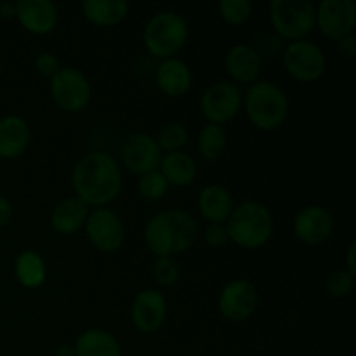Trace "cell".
<instances>
[{
  "label": "cell",
  "mask_w": 356,
  "mask_h": 356,
  "mask_svg": "<svg viewBox=\"0 0 356 356\" xmlns=\"http://www.w3.org/2000/svg\"><path fill=\"white\" fill-rule=\"evenodd\" d=\"M122 169L120 163L104 152L86 153L76 160L72 170V188L75 197L94 207H104L120 195Z\"/></svg>",
  "instance_id": "obj_1"
},
{
  "label": "cell",
  "mask_w": 356,
  "mask_h": 356,
  "mask_svg": "<svg viewBox=\"0 0 356 356\" xmlns=\"http://www.w3.org/2000/svg\"><path fill=\"white\" fill-rule=\"evenodd\" d=\"M198 236V222L183 209L153 216L145 226V243L156 257H176L190 249Z\"/></svg>",
  "instance_id": "obj_2"
},
{
  "label": "cell",
  "mask_w": 356,
  "mask_h": 356,
  "mask_svg": "<svg viewBox=\"0 0 356 356\" xmlns=\"http://www.w3.org/2000/svg\"><path fill=\"white\" fill-rule=\"evenodd\" d=\"M225 225L228 238L245 250L266 245L273 235V216L270 209L254 200L236 205Z\"/></svg>",
  "instance_id": "obj_3"
},
{
  "label": "cell",
  "mask_w": 356,
  "mask_h": 356,
  "mask_svg": "<svg viewBox=\"0 0 356 356\" xmlns=\"http://www.w3.org/2000/svg\"><path fill=\"white\" fill-rule=\"evenodd\" d=\"M245 111L259 131H277L289 117V97L277 83L257 80L247 90Z\"/></svg>",
  "instance_id": "obj_4"
},
{
  "label": "cell",
  "mask_w": 356,
  "mask_h": 356,
  "mask_svg": "<svg viewBox=\"0 0 356 356\" xmlns=\"http://www.w3.org/2000/svg\"><path fill=\"white\" fill-rule=\"evenodd\" d=\"M188 37H190V26L186 19L174 10L156 13L146 23L145 31H143L146 51L160 61L176 58L177 52L188 42Z\"/></svg>",
  "instance_id": "obj_5"
},
{
  "label": "cell",
  "mask_w": 356,
  "mask_h": 356,
  "mask_svg": "<svg viewBox=\"0 0 356 356\" xmlns=\"http://www.w3.org/2000/svg\"><path fill=\"white\" fill-rule=\"evenodd\" d=\"M315 14L309 0H273L270 3L271 26L285 40H306L315 30Z\"/></svg>",
  "instance_id": "obj_6"
},
{
  "label": "cell",
  "mask_w": 356,
  "mask_h": 356,
  "mask_svg": "<svg viewBox=\"0 0 356 356\" xmlns=\"http://www.w3.org/2000/svg\"><path fill=\"white\" fill-rule=\"evenodd\" d=\"M51 96L63 111L79 113L90 103L92 87L79 68L61 66V70L51 79Z\"/></svg>",
  "instance_id": "obj_7"
},
{
  "label": "cell",
  "mask_w": 356,
  "mask_h": 356,
  "mask_svg": "<svg viewBox=\"0 0 356 356\" xmlns=\"http://www.w3.org/2000/svg\"><path fill=\"white\" fill-rule=\"evenodd\" d=\"M285 72L298 82L312 83L322 79L327 59L322 49L309 40L291 42L284 51Z\"/></svg>",
  "instance_id": "obj_8"
},
{
  "label": "cell",
  "mask_w": 356,
  "mask_h": 356,
  "mask_svg": "<svg viewBox=\"0 0 356 356\" xmlns=\"http://www.w3.org/2000/svg\"><path fill=\"white\" fill-rule=\"evenodd\" d=\"M243 97L236 83L221 80L205 89L200 97V111L209 124L222 125L233 120L242 110Z\"/></svg>",
  "instance_id": "obj_9"
},
{
  "label": "cell",
  "mask_w": 356,
  "mask_h": 356,
  "mask_svg": "<svg viewBox=\"0 0 356 356\" xmlns=\"http://www.w3.org/2000/svg\"><path fill=\"white\" fill-rule=\"evenodd\" d=\"M259 305V292L252 282L245 278L232 280L222 287L218 298V308L229 322H245L256 313Z\"/></svg>",
  "instance_id": "obj_10"
},
{
  "label": "cell",
  "mask_w": 356,
  "mask_h": 356,
  "mask_svg": "<svg viewBox=\"0 0 356 356\" xmlns=\"http://www.w3.org/2000/svg\"><path fill=\"white\" fill-rule=\"evenodd\" d=\"M315 26L330 40H341L353 33L356 6L353 0H322L315 7Z\"/></svg>",
  "instance_id": "obj_11"
},
{
  "label": "cell",
  "mask_w": 356,
  "mask_h": 356,
  "mask_svg": "<svg viewBox=\"0 0 356 356\" xmlns=\"http://www.w3.org/2000/svg\"><path fill=\"white\" fill-rule=\"evenodd\" d=\"M122 163L136 176H143L152 170H159L162 162V152L155 138L146 132H132L127 136L120 149Z\"/></svg>",
  "instance_id": "obj_12"
},
{
  "label": "cell",
  "mask_w": 356,
  "mask_h": 356,
  "mask_svg": "<svg viewBox=\"0 0 356 356\" xmlns=\"http://www.w3.org/2000/svg\"><path fill=\"white\" fill-rule=\"evenodd\" d=\"M83 228H86L89 242L101 252H117L125 240L124 225L120 218L110 209L101 207L90 212Z\"/></svg>",
  "instance_id": "obj_13"
},
{
  "label": "cell",
  "mask_w": 356,
  "mask_h": 356,
  "mask_svg": "<svg viewBox=\"0 0 356 356\" xmlns=\"http://www.w3.org/2000/svg\"><path fill=\"white\" fill-rule=\"evenodd\" d=\"M167 299L156 289H145L138 292L131 306V320L139 332L153 334L167 320Z\"/></svg>",
  "instance_id": "obj_14"
},
{
  "label": "cell",
  "mask_w": 356,
  "mask_h": 356,
  "mask_svg": "<svg viewBox=\"0 0 356 356\" xmlns=\"http://www.w3.org/2000/svg\"><path fill=\"white\" fill-rule=\"evenodd\" d=\"M334 218L323 205H308L294 218V235L306 245H320L332 236Z\"/></svg>",
  "instance_id": "obj_15"
},
{
  "label": "cell",
  "mask_w": 356,
  "mask_h": 356,
  "mask_svg": "<svg viewBox=\"0 0 356 356\" xmlns=\"http://www.w3.org/2000/svg\"><path fill=\"white\" fill-rule=\"evenodd\" d=\"M225 66L228 75L238 83H256L263 70V56L257 47L249 44H236L226 52Z\"/></svg>",
  "instance_id": "obj_16"
},
{
  "label": "cell",
  "mask_w": 356,
  "mask_h": 356,
  "mask_svg": "<svg viewBox=\"0 0 356 356\" xmlns=\"http://www.w3.org/2000/svg\"><path fill=\"white\" fill-rule=\"evenodd\" d=\"M16 19L30 33L47 35L58 24V9L51 0H19Z\"/></svg>",
  "instance_id": "obj_17"
},
{
  "label": "cell",
  "mask_w": 356,
  "mask_h": 356,
  "mask_svg": "<svg viewBox=\"0 0 356 356\" xmlns=\"http://www.w3.org/2000/svg\"><path fill=\"white\" fill-rule=\"evenodd\" d=\"M191 70L177 58L162 59L155 68L156 87L169 97H181L191 87Z\"/></svg>",
  "instance_id": "obj_18"
},
{
  "label": "cell",
  "mask_w": 356,
  "mask_h": 356,
  "mask_svg": "<svg viewBox=\"0 0 356 356\" xmlns=\"http://www.w3.org/2000/svg\"><path fill=\"white\" fill-rule=\"evenodd\" d=\"M30 125L17 115L0 118V159L13 160L23 155L30 145Z\"/></svg>",
  "instance_id": "obj_19"
},
{
  "label": "cell",
  "mask_w": 356,
  "mask_h": 356,
  "mask_svg": "<svg viewBox=\"0 0 356 356\" xmlns=\"http://www.w3.org/2000/svg\"><path fill=\"white\" fill-rule=\"evenodd\" d=\"M89 205L79 197H66L52 209L51 226L59 235H73L86 226L89 218Z\"/></svg>",
  "instance_id": "obj_20"
},
{
  "label": "cell",
  "mask_w": 356,
  "mask_h": 356,
  "mask_svg": "<svg viewBox=\"0 0 356 356\" xmlns=\"http://www.w3.org/2000/svg\"><path fill=\"white\" fill-rule=\"evenodd\" d=\"M197 205L202 218L209 221V225H212V222L225 225L229 216H232L233 209H235L232 193L221 184L205 186L198 195Z\"/></svg>",
  "instance_id": "obj_21"
},
{
  "label": "cell",
  "mask_w": 356,
  "mask_h": 356,
  "mask_svg": "<svg viewBox=\"0 0 356 356\" xmlns=\"http://www.w3.org/2000/svg\"><path fill=\"white\" fill-rule=\"evenodd\" d=\"M75 356H122L117 337L104 329H87L75 339Z\"/></svg>",
  "instance_id": "obj_22"
},
{
  "label": "cell",
  "mask_w": 356,
  "mask_h": 356,
  "mask_svg": "<svg viewBox=\"0 0 356 356\" xmlns=\"http://www.w3.org/2000/svg\"><path fill=\"white\" fill-rule=\"evenodd\" d=\"M82 14L96 26H117L127 17L129 3L125 0H83Z\"/></svg>",
  "instance_id": "obj_23"
},
{
  "label": "cell",
  "mask_w": 356,
  "mask_h": 356,
  "mask_svg": "<svg viewBox=\"0 0 356 356\" xmlns=\"http://www.w3.org/2000/svg\"><path fill=\"white\" fill-rule=\"evenodd\" d=\"M159 170L162 172V176L165 177L169 186L177 188L190 186L198 172L197 162L193 160V156H190L184 152L165 153V155L162 156Z\"/></svg>",
  "instance_id": "obj_24"
},
{
  "label": "cell",
  "mask_w": 356,
  "mask_h": 356,
  "mask_svg": "<svg viewBox=\"0 0 356 356\" xmlns=\"http://www.w3.org/2000/svg\"><path fill=\"white\" fill-rule=\"evenodd\" d=\"M14 275L24 289H38L45 284L47 266L40 254L35 250H23L14 261Z\"/></svg>",
  "instance_id": "obj_25"
},
{
  "label": "cell",
  "mask_w": 356,
  "mask_h": 356,
  "mask_svg": "<svg viewBox=\"0 0 356 356\" xmlns=\"http://www.w3.org/2000/svg\"><path fill=\"white\" fill-rule=\"evenodd\" d=\"M226 132L222 125L207 124L204 125L197 138V149L198 155L207 162H214V160L221 159V155L226 149Z\"/></svg>",
  "instance_id": "obj_26"
},
{
  "label": "cell",
  "mask_w": 356,
  "mask_h": 356,
  "mask_svg": "<svg viewBox=\"0 0 356 356\" xmlns=\"http://www.w3.org/2000/svg\"><path fill=\"white\" fill-rule=\"evenodd\" d=\"M188 139H190V136H188L186 127L183 124H177V122H170V124H165L160 129L155 141L159 145L160 152L176 153L183 152Z\"/></svg>",
  "instance_id": "obj_27"
},
{
  "label": "cell",
  "mask_w": 356,
  "mask_h": 356,
  "mask_svg": "<svg viewBox=\"0 0 356 356\" xmlns=\"http://www.w3.org/2000/svg\"><path fill=\"white\" fill-rule=\"evenodd\" d=\"M138 191L145 200L156 202L165 197L167 191H169V184H167L165 177L162 176L160 170H152V172L139 176Z\"/></svg>",
  "instance_id": "obj_28"
},
{
  "label": "cell",
  "mask_w": 356,
  "mask_h": 356,
  "mask_svg": "<svg viewBox=\"0 0 356 356\" xmlns=\"http://www.w3.org/2000/svg\"><path fill=\"white\" fill-rule=\"evenodd\" d=\"M219 14L222 19L233 26L247 23L252 16V3L250 0H221L219 2Z\"/></svg>",
  "instance_id": "obj_29"
},
{
  "label": "cell",
  "mask_w": 356,
  "mask_h": 356,
  "mask_svg": "<svg viewBox=\"0 0 356 356\" xmlns=\"http://www.w3.org/2000/svg\"><path fill=\"white\" fill-rule=\"evenodd\" d=\"M355 289V275L344 268V270H336L327 277L325 291L332 298L343 299L353 292Z\"/></svg>",
  "instance_id": "obj_30"
},
{
  "label": "cell",
  "mask_w": 356,
  "mask_h": 356,
  "mask_svg": "<svg viewBox=\"0 0 356 356\" xmlns=\"http://www.w3.org/2000/svg\"><path fill=\"white\" fill-rule=\"evenodd\" d=\"M179 264L176 257H156L153 264V278L160 287H172L179 280Z\"/></svg>",
  "instance_id": "obj_31"
},
{
  "label": "cell",
  "mask_w": 356,
  "mask_h": 356,
  "mask_svg": "<svg viewBox=\"0 0 356 356\" xmlns=\"http://www.w3.org/2000/svg\"><path fill=\"white\" fill-rule=\"evenodd\" d=\"M35 70H37L40 75L52 79V76L61 70V63H59V59L56 58L54 54H51V52H40V54L35 58Z\"/></svg>",
  "instance_id": "obj_32"
},
{
  "label": "cell",
  "mask_w": 356,
  "mask_h": 356,
  "mask_svg": "<svg viewBox=\"0 0 356 356\" xmlns=\"http://www.w3.org/2000/svg\"><path fill=\"white\" fill-rule=\"evenodd\" d=\"M204 238L205 242H207V245L214 247V249L226 245L229 240L228 232H226V225H219V222L209 225L204 232Z\"/></svg>",
  "instance_id": "obj_33"
},
{
  "label": "cell",
  "mask_w": 356,
  "mask_h": 356,
  "mask_svg": "<svg viewBox=\"0 0 356 356\" xmlns=\"http://www.w3.org/2000/svg\"><path fill=\"white\" fill-rule=\"evenodd\" d=\"M13 214L14 209L10 200L7 197H3V195H0V228L9 225L10 219H13Z\"/></svg>",
  "instance_id": "obj_34"
},
{
  "label": "cell",
  "mask_w": 356,
  "mask_h": 356,
  "mask_svg": "<svg viewBox=\"0 0 356 356\" xmlns=\"http://www.w3.org/2000/svg\"><path fill=\"white\" fill-rule=\"evenodd\" d=\"M337 47H339V51L343 52L346 58L353 59L356 56V37L351 33L348 35V37L341 38V40H337Z\"/></svg>",
  "instance_id": "obj_35"
},
{
  "label": "cell",
  "mask_w": 356,
  "mask_h": 356,
  "mask_svg": "<svg viewBox=\"0 0 356 356\" xmlns=\"http://www.w3.org/2000/svg\"><path fill=\"white\" fill-rule=\"evenodd\" d=\"M355 252H356V243L351 242L350 247H348V254H346V270L350 273H353L356 277V261H355Z\"/></svg>",
  "instance_id": "obj_36"
},
{
  "label": "cell",
  "mask_w": 356,
  "mask_h": 356,
  "mask_svg": "<svg viewBox=\"0 0 356 356\" xmlns=\"http://www.w3.org/2000/svg\"><path fill=\"white\" fill-rule=\"evenodd\" d=\"M0 17H3V19H13V17H16V2L0 3Z\"/></svg>",
  "instance_id": "obj_37"
},
{
  "label": "cell",
  "mask_w": 356,
  "mask_h": 356,
  "mask_svg": "<svg viewBox=\"0 0 356 356\" xmlns=\"http://www.w3.org/2000/svg\"><path fill=\"white\" fill-rule=\"evenodd\" d=\"M56 356H75V350H73V344H59L56 348Z\"/></svg>",
  "instance_id": "obj_38"
}]
</instances>
